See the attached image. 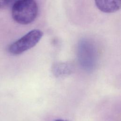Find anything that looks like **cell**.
Returning <instances> with one entry per match:
<instances>
[{
    "instance_id": "277c9868",
    "label": "cell",
    "mask_w": 121,
    "mask_h": 121,
    "mask_svg": "<svg viewBox=\"0 0 121 121\" xmlns=\"http://www.w3.org/2000/svg\"><path fill=\"white\" fill-rule=\"evenodd\" d=\"M95 5L101 11L110 13L119 10L121 8V1L117 0H97L95 1Z\"/></svg>"
},
{
    "instance_id": "5b68a950",
    "label": "cell",
    "mask_w": 121,
    "mask_h": 121,
    "mask_svg": "<svg viewBox=\"0 0 121 121\" xmlns=\"http://www.w3.org/2000/svg\"><path fill=\"white\" fill-rule=\"evenodd\" d=\"M72 67L69 63H59L54 64L52 68L54 74L56 76H60L69 74L71 72Z\"/></svg>"
},
{
    "instance_id": "8992f818",
    "label": "cell",
    "mask_w": 121,
    "mask_h": 121,
    "mask_svg": "<svg viewBox=\"0 0 121 121\" xmlns=\"http://www.w3.org/2000/svg\"><path fill=\"white\" fill-rule=\"evenodd\" d=\"M11 2L12 1L9 0H0V9L7 7Z\"/></svg>"
},
{
    "instance_id": "7a4b0ae2",
    "label": "cell",
    "mask_w": 121,
    "mask_h": 121,
    "mask_svg": "<svg viewBox=\"0 0 121 121\" xmlns=\"http://www.w3.org/2000/svg\"><path fill=\"white\" fill-rule=\"evenodd\" d=\"M43 32L37 29L31 30L20 39L10 45L9 52L14 55H18L34 47L41 40Z\"/></svg>"
},
{
    "instance_id": "3957f363",
    "label": "cell",
    "mask_w": 121,
    "mask_h": 121,
    "mask_svg": "<svg viewBox=\"0 0 121 121\" xmlns=\"http://www.w3.org/2000/svg\"><path fill=\"white\" fill-rule=\"evenodd\" d=\"M91 41L83 39L78 45V61L83 68L86 70H93L96 63L97 52L95 46Z\"/></svg>"
},
{
    "instance_id": "6da1fadb",
    "label": "cell",
    "mask_w": 121,
    "mask_h": 121,
    "mask_svg": "<svg viewBox=\"0 0 121 121\" xmlns=\"http://www.w3.org/2000/svg\"><path fill=\"white\" fill-rule=\"evenodd\" d=\"M38 13L36 2L33 0H20L15 1L12 7V17L17 23L27 25L33 22Z\"/></svg>"
},
{
    "instance_id": "52a82bcc",
    "label": "cell",
    "mask_w": 121,
    "mask_h": 121,
    "mask_svg": "<svg viewBox=\"0 0 121 121\" xmlns=\"http://www.w3.org/2000/svg\"><path fill=\"white\" fill-rule=\"evenodd\" d=\"M55 121H64L63 120H61V119H59V120H57Z\"/></svg>"
}]
</instances>
